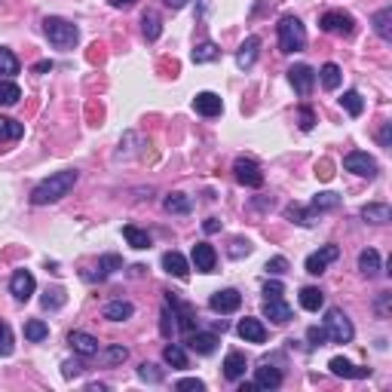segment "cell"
<instances>
[{
	"instance_id": "49",
	"label": "cell",
	"mask_w": 392,
	"mask_h": 392,
	"mask_svg": "<svg viewBox=\"0 0 392 392\" xmlns=\"http://www.w3.org/2000/svg\"><path fill=\"white\" fill-rule=\"evenodd\" d=\"M43 310H58V307H62V303H65V291L62 288H49L46 294H43Z\"/></svg>"
},
{
	"instance_id": "40",
	"label": "cell",
	"mask_w": 392,
	"mask_h": 392,
	"mask_svg": "<svg viewBox=\"0 0 392 392\" xmlns=\"http://www.w3.org/2000/svg\"><path fill=\"white\" fill-rule=\"evenodd\" d=\"M163 359H165V365H172V368H187V352H184V347H178V343H169V347L163 349Z\"/></svg>"
},
{
	"instance_id": "17",
	"label": "cell",
	"mask_w": 392,
	"mask_h": 392,
	"mask_svg": "<svg viewBox=\"0 0 392 392\" xmlns=\"http://www.w3.org/2000/svg\"><path fill=\"white\" fill-rule=\"evenodd\" d=\"M193 111L200 116H221L224 114V102H221L218 92H196Z\"/></svg>"
},
{
	"instance_id": "23",
	"label": "cell",
	"mask_w": 392,
	"mask_h": 392,
	"mask_svg": "<svg viewBox=\"0 0 392 392\" xmlns=\"http://www.w3.org/2000/svg\"><path fill=\"white\" fill-rule=\"evenodd\" d=\"M239 337L245 340V343H263L267 340V328H263V322L261 319H249L245 316L242 322H239Z\"/></svg>"
},
{
	"instance_id": "52",
	"label": "cell",
	"mask_w": 392,
	"mask_h": 392,
	"mask_svg": "<svg viewBox=\"0 0 392 392\" xmlns=\"http://www.w3.org/2000/svg\"><path fill=\"white\" fill-rule=\"evenodd\" d=\"M307 340H310V347H325V343H328V334H325V328L312 325V328L307 331Z\"/></svg>"
},
{
	"instance_id": "53",
	"label": "cell",
	"mask_w": 392,
	"mask_h": 392,
	"mask_svg": "<svg viewBox=\"0 0 392 392\" xmlns=\"http://www.w3.org/2000/svg\"><path fill=\"white\" fill-rule=\"evenodd\" d=\"M389 300H392V294H389V291H383V294L377 298L374 310H377V316H380V319H386V316H389Z\"/></svg>"
},
{
	"instance_id": "56",
	"label": "cell",
	"mask_w": 392,
	"mask_h": 392,
	"mask_svg": "<svg viewBox=\"0 0 392 392\" xmlns=\"http://www.w3.org/2000/svg\"><path fill=\"white\" fill-rule=\"evenodd\" d=\"M282 291H285V288H282V282H276V279H267V285H263V298H282Z\"/></svg>"
},
{
	"instance_id": "34",
	"label": "cell",
	"mask_w": 392,
	"mask_h": 392,
	"mask_svg": "<svg viewBox=\"0 0 392 392\" xmlns=\"http://www.w3.org/2000/svg\"><path fill=\"white\" fill-rule=\"evenodd\" d=\"M307 209L319 218L322 212H334V209H340V196H337V193H319V196H312V202L307 205Z\"/></svg>"
},
{
	"instance_id": "27",
	"label": "cell",
	"mask_w": 392,
	"mask_h": 392,
	"mask_svg": "<svg viewBox=\"0 0 392 392\" xmlns=\"http://www.w3.org/2000/svg\"><path fill=\"white\" fill-rule=\"evenodd\" d=\"M319 83H322V89L334 92V89H340V83H343V71H340V67H337L334 62L322 65V71H319Z\"/></svg>"
},
{
	"instance_id": "22",
	"label": "cell",
	"mask_w": 392,
	"mask_h": 392,
	"mask_svg": "<svg viewBox=\"0 0 392 392\" xmlns=\"http://www.w3.org/2000/svg\"><path fill=\"white\" fill-rule=\"evenodd\" d=\"M163 270L169 273V276H175V279H187L190 276V263H187V258H184L181 251H165L163 254Z\"/></svg>"
},
{
	"instance_id": "36",
	"label": "cell",
	"mask_w": 392,
	"mask_h": 392,
	"mask_svg": "<svg viewBox=\"0 0 392 392\" xmlns=\"http://www.w3.org/2000/svg\"><path fill=\"white\" fill-rule=\"evenodd\" d=\"M300 307L307 312H319L322 307H325V294H322L319 288H312V285L300 288Z\"/></svg>"
},
{
	"instance_id": "54",
	"label": "cell",
	"mask_w": 392,
	"mask_h": 392,
	"mask_svg": "<svg viewBox=\"0 0 392 392\" xmlns=\"http://www.w3.org/2000/svg\"><path fill=\"white\" fill-rule=\"evenodd\" d=\"M175 389H196V392H202L205 383H202V380H196V377H184V380L175 383Z\"/></svg>"
},
{
	"instance_id": "60",
	"label": "cell",
	"mask_w": 392,
	"mask_h": 392,
	"mask_svg": "<svg viewBox=\"0 0 392 392\" xmlns=\"http://www.w3.org/2000/svg\"><path fill=\"white\" fill-rule=\"evenodd\" d=\"M135 4V0H111V6H116V9H129Z\"/></svg>"
},
{
	"instance_id": "24",
	"label": "cell",
	"mask_w": 392,
	"mask_h": 392,
	"mask_svg": "<svg viewBox=\"0 0 392 392\" xmlns=\"http://www.w3.org/2000/svg\"><path fill=\"white\" fill-rule=\"evenodd\" d=\"M245 368H249V361H245L242 352H227V359H224V377L230 380V383H236V380L245 377Z\"/></svg>"
},
{
	"instance_id": "19",
	"label": "cell",
	"mask_w": 392,
	"mask_h": 392,
	"mask_svg": "<svg viewBox=\"0 0 392 392\" xmlns=\"http://www.w3.org/2000/svg\"><path fill=\"white\" fill-rule=\"evenodd\" d=\"M291 307L282 298H263V319L276 322V325H285V322H291Z\"/></svg>"
},
{
	"instance_id": "48",
	"label": "cell",
	"mask_w": 392,
	"mask_h": 392,
	"mask_svg": "<svg viewBox=\"0 0 392 392\" xmlns=\"http://www.w3.org/2000/svg\"><path fill=\"white\" fill-rule=\"evenodd\" d=\"M175 312H172V307H169V303H165V307H163V312H160V334L165 337V340H169L172 337V331H175Z\"/></svg>"
},
{
	"instance_id": "12",
	"label": "cell",
	"mask_w": 392,
	"mask_h": 392,
	"mask_svg": "<svg viewBox=\"0 0 392 392\" xmlns=\"http://www.w3.org/2000/svg\"><path fill=\"white\" fill-rule=\"evenodd\" d=\"M34 288H37V282H34V276H31L28 270H16L13 279H9V294H13L18 303H28V300H31Z\"/></svg>"
},
{
	"instance_id": "33",
	"label": "cell",
	"mask_w": 392,
	"mask_h": 392,
	"mask_svg": "<svg viewBox=\"0 0 392 392\" xmlns=\"http://www.w3.org/2000/svg\"><path fill=\"white\" fill-rule=\"evenodd\" d=\"M98 359H102L107 368H114V365H123V361L129 359V349H126L123 343H111V347L98 349Z\"/></svg>"
},
{
	"instance_id": "32",
	"label": "cell",
	"mask_w": 392,
	"mask_h": 392,
	"mask_svg": "<svg viewBox=\"0 0 392 392\" xmlns=\"http://www.w3.org/2000/svg\"><path fill=\"white\" fill-rule=\"evenodd\" d=\"M141 25H144L147 43L160 40V34H163V18H160V13H156V9H147V13L141 16Z\"/></svg>"
},
{
	"instance_id": "15",
	"label": "cell",
	"mask_w": 392,
	"mask_h": 392,
	"mask_svg": "<svg viewBox=\"0 0 392 392\" xmlns=\"http://www.w3.org/2000/svg\"><path fill=\"white\" fill-rule=\"evenodd\" d=\"M67 347H71L80 359H95L98 349H102L98 340L92 334H86V331H71V334H67Z\"/></svg>"
},
{
	"instance_id": "37",
	"label": "cell",
	"mask_w": 392,
	"mask_h": 392,
	"mask_svg": "<svg viewBox=\"0 0 392 392\" xmlns=\"http://www.w3.org/2000/svg\"><path fill=\"white\" fill-rule=\"evenodd\" d=\"M25 135V126L13 116H0V141H18Z\"/></svg>"
},
{
	"instance_id": "30",
	"label": "cell",
	"mask_w": 392,
	"mask_h": 392,
	"mask_svg": "<svg viewBox=\"0 0 392 392\" xmlns=\"http://www.w3.org/2000/svg\"><path fill=\"white\" fill-rule=\"evenodd\" d=\"M190 58H193V65H209V62H218L221 58V49H218V43L202 40V43H196Z\"/></svg>"
},
{
	"instance_id": "45",
	"label": "cell",
	"mask_w": 392,
	"mask_h": 392,
	"mask_svg": "<svg viewBox=\"0 0 392 392\" xmlns=\"http://www.w3.org/2000/svg\"><path fill=\"white\" fill-rule=\"evenodd\" d=\"M251 249H254V245H251V239H245V236H236V239L230 242L227 254H230L233 261H239V258H249V254H251Z\"/></svg>"
},
{
	"instance_id": "11",
	"label": "cell",
	"mask_w": 392,
	"mask_h": 392,
	"mask_svg": "<svg viewBox=\"0 0 392 392\" xmlns=\"http://www.w3.org/2000/svg\"><path fill=\"white\" fill-rule=\"evenodd\" d=\"M288 80L294 86V92L300 98H307L312 92V86H316V71H312L310 65H291L288 67Z\"/></svg>"
},
{
	"instance_id": "50",
	"label": "cell",
	"mask_w": 392,
	"mask_h": 392,
	"mask_svg": "<svg viewBox=\"0 0 392 392\" xmlns=\"http://www.w3.org/2000/svg\"><path fill=\"white\" fill-rule=\"evenodd\" d=\"M270 273V276H285L288 273V258H282V254H276V258H270L267 261V267H263Z\"/></svg>"
},
{
	"instance_id": "47",
	"label": "cell",
	"mask_w": 392,
	"mask_h": 392,
	"mask_svg": "<svg viewBox=\"0 0 392 392\" xmlns=\"http://www.w3.org/2000/svg\"><path fill=\"white\" fill-rule=\"evenodd\" d=\"M298 126H300V132H312V126H316V114H312V107H307V104L298 107Z\"/></svg>"
},
{
	"instance_id": "18",
	"label": "cell",
	"mask_w": 392,
	"mask_h": 392,
	"mask_svg": "<svg viewBox=\"0 0 392 392\" xmlns=\"http://www.w3.org/2000/svg\"><path fill=\"white\" fill-rule=\"evenodd\" d=\"M190 258H193V267L200 270V273H214V263H218V251H214L209 242H196Z\"/></svg>"
},
{
	"instance_id": "6",
	"label": "cell",
	"mask_w": 392,
	"mask_h": 392,
	"mask_svg": "<svg viewBox=\"0 0 392 392\" xmlns=\"http://www.w3.org/2000/svg\"><path fill=\"white\" fill-rule=\"evenodd\" d=\"M233 178H236L242 187H251V190H258L263 187V172H261V165L249 160V156H239L236 163H233Z\"/></svg>"
},
{
	"instance_id": "61",
	"label": "cell",
	"mask_w": 392,
	"mask_h": 392,
	"mask_svg": "<svg viewBox=\"0 0 392 392\" xmlns=\"http://www.w3.org/2000/svg\"><path fill=\"white\" fill-rule=\"evenodd\" d=\"M86 389H89V392H104L107 386H104V383H89V386H86Z\"/></svg>"
},
{
	"instance_id": "25",
	"label": "cell",
	"mask_w": 392,
	"mask_h": 392,
	"mask_svg": "<svg viewBox=\"0 0 392 392\" xmlns=\"http://www.w3.org/2000/svg\"><path fill=\"white\" fill-rule=\"evenodd\" d=\"M116 270H123L120 254H102V258H98V273H83V276L86 279H107V276H114Z\"/></svg>"
},
{
	"instance_id": "57",
	"label": "cell",
	"mask_w": 392,
	"mask_h": 392,
	"mask_svg": "<svg viewBox=\"0 0 392 392\" xmlns=\"http://www.w3.org/2000/svg\"><path fill=\"white\" fill-rule=\"evenodd\" d=\"M202 230H205V233H218V230H221V221H218V218H205Z\"/></svg>"
},
{
	"instance_id": "59",
	"label": "cell",
	"mask_w": 392,
	"mask_h": 392,
	"mask_svg": "<svg viewBox=\"0 0 392 392\" xmlns=\"http://www.w3.org/2000/svg\"><path fill=\"white\" fill-rule=\"evenodd\" d=\"M187 4H190V0H165V6H169V9H184Z\"/></svg>"
},
{
	"instance_id": "28",
	"label": "cell",
	"mask_w": 392,
	"mask_h": 392,
	"mask_svg": "<svg viewBox=\"0 0 392 392\" xmlns=\"http://www.w3.org/2000/svg\"><path fill=\"white\" fill-rule=\"evenodd\" d=\"M359 273H361V276H368V279L380 276V254H377V249H365L359 254Z\"/></svg>"
},
{
	"instance_id": "55",
	"label": "cell",
	"mask_w": 392,
	"mask_h": 392,
	"mask_svg": "<svg viewBox=\"0 0 392 392\" xmlns=\"http://www.w3.org/2000/svg\"><path fill=\"white\" fill-rule=\"evenodd\" d=\"M377 141H380V147H392V123H383V126H380Z\"/></svg>"
},
{
	"instance_id": "58",
	"label": "cell",
	"mask_w": 392,
	"mask_h": 392,
	"mask_svg": "<svg viewBox=\"0 0 392 392\" xmlns=\"http://www.w3.org/2000/svg\"><path fill=\"white\" fill-rule=\"evenodd\" d=\"M46 71H53V62H37L34 65V74H46Z\"/></svg>"
},
{
	"instance_id": "3",
	"label": "cell",
	"mask_w": 392,
	"mask_h": 392,
	"mask_svg": "<svg viewBox=\"0 0 392 392\" xmlns=\"http://www.w3.org/2000/svg\"><path fill=\"white\" fill-rule=\"evenodd\" d=\"M276 34H279V53H300L307 46V28L298 16H282L279 25H276Z\"/></svg>"
},
{
	"instance_id": "39",
	"label": "cell",
	"mask_w": 392,
	"mask_h": 392,
	"mask_svg": "<svg viewBox=\"0 0 392 392\" xmlns=\"http://www.w3.org/2000/svg\"><path fill=\"white\" fill-rule=\"evenodd\" d=\"M285 218H291L294 224H300V227H312V224H316V214H312L310 209H303V205H288L285 209Z\"/></svg>"
},
{
	"instance_id": "9",
	"label": "cell",
	"mask_w": 392,
	"mask_h": 392,
	"mask_svg": "<svg viewBox=\"0 0 392 392\" xmlns=\"http://www.w3.org/2000/svg\"><path fill=\"white\" fill-rule=\"evenodd\" d=\"M165 303L172 307L175 319H178V328L184 331V334H190V331H196V310L190 307V303L178 300V294L175 291H165Z\"/></svg>"
},
{
	"instance_id": "62",
	"label": "cell",
	"mask_w": 392,
	"mask_h": 392,
	"mask_svg": "<svg viewBox=\"0 0 392 392\" xmlns=\"http://www.w3.org/2000/svg\"><path fill=\"white\" fill-rule=\"evenodd\" d=\"M239 392H254V380H251V383H242Z\"/></svg>"
},
{
	"instance_id": "46",
	"label": "cell",
	"mask_w": 392,
	"mask_h": 392,
	"mask_svg": "<svg viewBox=\"0 0 392 392\" xmlns=\"http://www.w3.org/2000/svg\"><path fill=\"white\" fill-rule=\"evenodd\" d=\"M138 377L144 380V383H163V371L160 368H156L153 365V361H141V365H138Z\"/></svg>"
},
{
	"instance_id": "42",
	"label": "cell",
	"mask_w": 392,
	"mask_h": 392,
	"mask_svg": "<svg viewBox=\"0 0 392 392\" xmlns=\"http://www.w3.org/2000/svg\"><path fill=\"white\" fill-rule=\"evenodd\" d=\"M340 104H343V111H347L349 116H361V111H365V102H361V95L356 89H347L340 98Z\"/></svg>"
},
{
	"instance_id": "1",
	"label": "cell",
	"mask_w": 392,
	"mask_h": 392,
	"mask_svg": "<svg viewBox=\"0 0 392 392\" xmlns=\"http://www.w3.org/2000/svg\"><path fill=\"white\" fill-rule=\"evenodd\" d=\"M77 178H80V172H77V169H65V172L49 175L46 181H40V184H37V187L31 190V202H34V205H49V202L65 200V196L74 190Z\"/></svg>"
},
{
	"instance_id": "44",
	"label": "cell",
	"mask_w": 392,
	"mask_h": 392,
	"mask_svg": "<svg viewBox=\"0 0 392 392\" xmlns=\"http://www.w3.org/2000/svg\"><path fill=\"white\" fill-rule=\"evenodd\" d=\"M16 349V337H13V328L6 325V322H0V359L13 356Z\"/></svg>"
},
{
	"instance_id": "14",
	"label": "cell",
	"mask_w": 392,
	"mask_h": 392,
	"mask_svg": "<svg viewBox=\"0 0 392 392\" xmlns=\"http://www.w3.org/2000/svg\"><path fill=\"white\" fill-rule=\"evenodd\" d=\"M218 334L214 331H190V337H187V349L190 352H196V356H212L214 349H218Z\"/></svg>"
},
{
	"instance_id": "21",
	"label": "cell",
	"mask_w": 392,
	"mask_h": 392,
	"mask_svg": "<svg viewBox=\"0 0 392 392\" xmlns=\"http://www.w3.org/2000/svg\"><path fill=\"white\" fill-rule=\"evenodd\" d=\"M102 316H104L107 322H126V319L135 316V303H132V300H123V298L107 300L104 310H102Z\"/></svg>"
},
{
	"instance_id": "13",
	"label": "cell",
	"mask_w": 392,
	"mask_h": 392,
	"mask_svg": "<svg viewBox=\"0 0 392 392\" xmlns=\"http://www.w3.org/2000/svg\"><path fill=\"white\" fill-rule=\"evenodd\" d=\"M282 380H285V377H282V371L273 368L270 359H263L261 365L254 368V389H267V392H270V389H279Z\"/></svg>"
},
{
	"instance_id": "2",
	"label": "cell",
	"mask_w": 392,
	"mask_h": 392,
	"mask_svg": "<svg viewBox=\"0 0 392 392\" xmlns=\"http://www.w3.org/2000/svg\"><path fill=\"white\" fill-rule=\"evenodd\" d=\"M43 34L55 49H65V53L74 49L77 40H80V28H77L74 22H67V18H62V16H46L43 18Z\"/></svg>"
},
{
	"instance_id": "43",
	"label": "cell",
	"mask_w": 392,
	"mask_h": 392,
	"mask_svg": "<svg viewBox=\"0 0 392 392\" xmlns=\"http://www.w3.org/2000/svg\"><path fill=\"white\" fill-rule=\"evenodd\" d=\"M18 58L13 55V49H6V46H0V74L4 77H13V74H18Z\"/></svg>"
},
{
	"instance_id": "4",
	"label": "cell",
	"mask_w": 392,
	"mask_h": 392,
	"mask_svg": "<svg viewBox=\"0 0 392 392\" xmlns=\"http://www.w3.org/2000/svg\"><path fill=\"white\" fill-rule=\"evenodd\" d=\"M325 334H328V340L331 343H349L352 337H356V328H352V322L347 319V312L343 310H337V307H331L328 312H325Z\"/></svg>"
},
{
	"instance_id": "35",
	"label": "cell",
	"mask_w": 392,
	"mask_h": 392,
	"mask_svg": "<svg viewBox=\"0 0 392 392\" xmlns=\"http://www.w3.org/2000/svg\"><path fill=\"white\" fill-rule=\"evenodd\" d=\"M123 236H126V242H129L132 249H138V251L151 249V233L141 230V227H135V224H126V227H123Z\"/></svg>"
},
{
	"instance_id": "20",
	"label": "cell",
	"mask_w": 392,
	"mask_h": 392,
	"mask_svg": "<svg viewBox=\"0 0 392 392\" xmlns=\"http://www.w3.org/2000/svg\"><path fill=\"white\" fill-rule=\"evenodd\" d=\"M258 49H261V37L258 34L245 37V43L236 49V67H239V71H249V67L258 62Z\"/></svg>"
},
{
	"instance_id": "38",
	"label": "cell",
	"mask_w": 392,
	"mask_h": 392,
	"mask_svg": "<svg viewBox=\"0 0 392 392\" xmlns=\"http://www.w3.org/2000/svg\"><path fill=\"white\" fill-rule=\"evenodd\" d=\"M18 98H22V89H18V83H13V80H0V107H13V104H18Z\"/></svg>"
},
{
	"instance_id": "41",
	"label": "cell",
	"mask_w": 392,
	"mask_h": 392,
	"mask_svg": "<svg viewBox=\"0 0 392 392\" xmlns=\"http://www.w3.org/2000/svg\"><path fill=\"white\" fill-rule=\"evenodd\" d=\"M49 337V325L43 319H31V322H25V340H31V343H40Z\"/></svg>"
},
{
	"instance_id": "51",
	"label": "cell",
	"mask_w": 392,
	"mask_h": 392,
	"mask_svg": "<svg viewBox=\"0 0 392 392\" xmlns=\"http://www.w3.org/2000/svg\"><path fill=\"white\" fill-rule=\"evenodd\" d=\"M80 374H83V361L67 359L65 365H62V377H65V380H74V377H80Z\"/></svg>"
},
{
	"instance_id": "7",
	"label": "cell",
	"mask_w": 392,
	"mask_h": 392,
	"mask_svg": "<svg viewBox=\"0 0 392 392\" xmlns=\"http://www.w3.org/2000/svg\"><path fill=\"white\" fill-rule=\"evenodd\" d=\"M343 169L352 172V175H359V178H377L380 165H377L374 156H368V153H361V151H349L347 156H343Z\"/></svg>"
},
{
	"instance_id": "5",
	"label": "cell",
	"mask_w": 392,
	"mask_h": 392,
	"mask_svg": "<svg viewBox=\"0 0 392 392\" xmlns=\"http://www.w3.org/2000/svg\"><path fill=\"white\" fill-rule=\"evenodd\" d=\"M319 28L325 34H334V37H352V31H356V18L349 13H343V9H328V13H322Z\"/></svg>"
},
{
	"instance_id": "26",
	"label": "cell",
	"mask_w": 392,
	"mask_h": 392,
	"mask_svg": "<svg viewBox=\"0 0 392 392\" xmlns=\"http://www.w3.org/2000/svg\"><path fill=\"white\" fill-rule=\"evenodd\" d=\"M361 218L371 224H389L392 209H389V202H368V205H361Z\"/></svg>"
},
{
	"instance_id": "16",
	"label": "cell",
	"mask_w": 392,
	"mask_h": 392,
	"mask_svg": "<svg viewBox=\"0 0 392 392\" xmlns=\"http://www.w3.org/2000/svg\"><path fill=\"white\" fill-rule=\"evenodd\" d=\"M328 371L334 377H347V380H365L371 377V368H359V365H352L349 359H343V356H334L328 361Z\"/></svg>"
},
{
	"instance_id": "29",
	"label": "cell",
	"mask_w": 392,
	"mask_h": 392,
	"mask_svg": "<svg viewBox=\"0 0 392 392\" xmlns=\"http://www.w3.org/2000/svg\"><path fill=\"white\" fill-rule=\"evenodd\" d=\"M371 22H374V31H377L380 40H386V43H389V40H392V6L377 9Z\"/></svg>"
},
{
	"instance_id": "31",
	"label": "cell",
	"mask_w": 392,
	"mask_h": 392,
	"mask_svg": "<svg viewBox=\"0 0 392 392\" xmlns=\"http://www.w3.org/2000/svg\"><path fill=\"white\" fill-rule=\"evenodd\" d=\"M163 209L169 212V214H190L193 202H190L187 193H169V196L163 200Z\"/></svg>"
},
{
	"instance_id": "8",
	"label": "cell",
	"mask_w": 392,
	"mask_h": 392,
	"mask_svg": "<svg viewBox=\"0 0 392 392\" xmlns=\"http://www.w3.org/2000/svg\"><path fill=\"white\" fill-rule=\"evenodd\" d=\"M340 258V249L334 242H328V245H322L319 251H312L310 258H307V263H303V267H307V273L310 276H322V273L328 270V263H334Z\"/></svg>"
},
{
	"instance_id": "10",
	"label": "cell",
	"mask_w": 392,
	"mask_h": 392,
	"mask_svg": "<svg viewBox=\"0 0 392 392\" xmlns=\"http://www.w3.org/2000/svg\"><path fill=\"white\" fill-rule=\"evenodd\" d=\"M242 307V294L236 288H224V291H214L209 298V310L212 312H221V316H230Z\"/></svg>"
}]
</instances>
